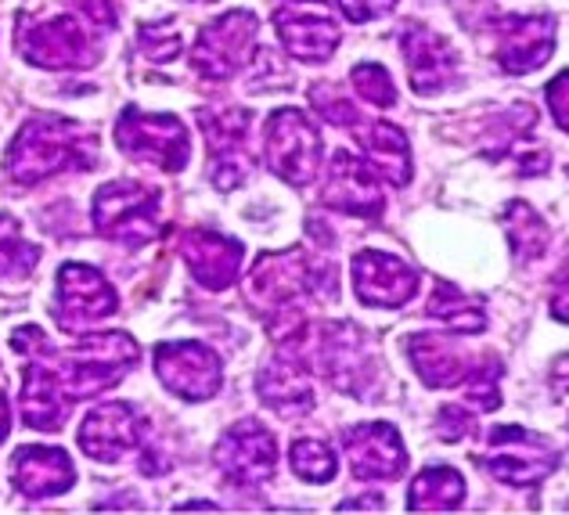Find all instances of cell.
Instances as JSON below:
<instances>
[{
  "mask_svg": "<svg viewBox=\"0 0 569 515\" xmlns=\"http://www.w3.org/2000/svg\"><path fill=\"white\" fill-rule=\"evenodd\" d=\"M213 458H217V468L234 487H257V483L274 476L278 444L271 429L260 426L257 418H242L220 436Z\"/></svg>",
  "mask_w": 569,
  "mask_h": 515,
  "instance_id": "7c38bea8",
  "label": "cell"
},
{
  "mask_svg": "<svg viewBox=\"0 0 569 515\" xmlns=\"http://www.w3.org/2000/svg\"><path fill=\"white\" fill-rule=\"evenodd\" d=\"M267 166L284 185L307 188L321 166V133L299 109H278L263 130Z\"/></svg>",
  "mask_w": 569,
  "mask_h": 515,
  "instance_id": "8992f818",
  "label": "cell"
},
{
  "mask_svg": "<svg viewBox=\"0 0 569 515\" xmlns=\"http://www.w3.org/2000/svg\"><path fill=\"white\" fill-rule=\"evenodd\" d=\"M551 386H556V393H569V354L551 365Z\"/></svg>",
  "mask_w": 569,
  "mask_h": 515,
  "instance_id": "8d00e7d4",
  "label": "cell"
},
{
  "mask_svg": "<svg viewBox=\"0 0 569 515\" xmlns=\"http://www.w3.org/2000/svg\"><path fill=\"white\" fill-rule=\"evenodd\" d=\"M159 188L138 185V180H112L101 185L91 202L94 231L119 246H148L159 231Z\"/></svg>",
  "mask_w": 569,
  "mask_h": 515,
  "instance_id": "7a4b0ae2",
  "label": "cell"
},
{
  "mask_svg": "<svg viewBox=\"0 0 569 515\" xmlns=\"http://www.w3.org/2000/svg\"><path fill=\"white\" fill-rule=\"evenodd\" d=\"M257 393H260V400L271 407V412H278L281 418H303L313 407V389L303 375V365L289 354L271 360V365L260 372Z\"/></svg>",
  "mask_w": 569,
  "mask_h": 515,
  "instance_id": "603a6c76",
  "label": "cell"
},
{
  "mask_svg": "<svg viewBox=\"0 0 569 515\" xmlns=\"http://www.w3.org/2000/svg\"><path fill=\"white\" fill-rule=\"evenodd\" d=\"M403 350H408L418 378H422L429 389L458 386L461 378H469L476 368V360H469V354L461 350L451 336H443V331H418V336H408L403 339Z\"/></svg>",
  "mask_w": 569,
  "mask_h": 515,
  "instance_id": "44dd1931",
  "label": "cell"
},
{
  "mask_svg": "<svg viewBox=\"0 0 569 515\" xmlns=\"http://www.w3.org/2000/svg\"><path fill=\"white\" fill-rule=\"evenodd\" d=\"M400 51H403V58H408L415 95L429 98V95H440V90H447L455 83L458 55H455L451 43L432 33V29L408 26L400 33Z\"/></svg>",
  "mask_w": 569,
  "mask_h": 515,
  "instance_id": "e0dca14e",
  "label": "cell"
},
{
  "mask_svg": "<svg viewBox=\"0 0 569 515\" xmlns=\"http://www.w3.org/2000/svg\"><path fill=\"white\" fill-rule=\"evenodd\" d=\"M545 95H548V109L556 116V123L569 133V69L548 83Z\"/></svg>",
  "mask_w": 569,
  "mask_h": 515,
  "instance_id": "836d02e7",
  "label": "cell"
},
{
  "mask_svg": "<svg viewBox=\"0 0 569 515\" xmlns=\"http://www.w3.org/2000/svg\"><path fill=\"white\" fill-rule=\"evenodd\" d=\"M116 145L130 159H144L159 166L162 174H181L191 156V141L181 119L167 112H141L138 105H127L123 116H119Z\"/></svg>",
  "mask_w": 569,
  "mask_h": 515,
  "instance_id": "277c9868",
  "label": "cell"
},
{
  "mask_svg": "<svg viewBox=\"0 0 569 515\" xmlns=\"http://www.w3.org/2000/svg\"><path fill=\"white\" fill-rule=\"evenodd\" d=\"M347 458L357 479H400L408 468V450L400 444V433L389 422H365L342 436Z\"/></svg>",
  "mask_w": 569,
  "mask_h": 515,
  "instance_id": "9a60e30c",
  "label": "cell"
},
{
  "mask_svg": "<svg viewBox=\"0 0 569 515\" xmlns=\"http://www.w3.org/2000/svg\"><path fill=\"white\" fill-rule=\"evenodd\" d=\"M501 33L498 62L508 72H530L541 69L551 51H556V14H505L493 22Z\"/></svg>",
  "mask_w": 569,
  "mask_h": 515,
  "instance_id": "2e32d148",
  "label": "cell"
},
{
  "mask_svg": "<svg viewBox=\"0 0 569 515\" xmlns=\"http://www.w3.org/2000/svg\"><path fill=\"white\" fill-rule=\"evenodd\" d=\"M353 293L368 307H403L418 293V270L400 256L361 249L353 256Z\"/></svg>",
  "mask_w": 569,
  "mask_h": 515,
  "instance_id": "4fadbf2b",
  "label": "cell"
},
{
  "mask_svg": "<svg viewBox=\"0 0 569 515\" xmlns=\"http://www.w3.org/2000/svg\"><path fill=\"white\" fill-rule=\"evenodd\" d=\"M181 256L194 281L206 285L209 293H220L234 285L238 267H242V241L223 238L213 231H188L181 238Z\"/></svg>",
  "mask_w": 569,
  "mask_h": 515,
  "instance_id": "7402d4cb",
  "label": "cell"
},
{
  "mask_svg": "<svg viewBox=\"0 0 569 515\" xmlns=\"http://www.w3.org/2000/svg\"><path fill=\"white\" fill-rule=\"evenodd\" d=\"M144 422L127 404H104L91 412L80 426V450L94 462H123L130 450L141 447Z\"/></svg>",
  "mask_w": 569,
  "mask_h": 515,
  "instance_id": "ac0fdd59",
  "label": "cell"
},
{
  "mask_svg": "<svg viewBox=\"0 0 569 515\" xmlns=\"http://www.w3.org/2000/svg\"><path fill=\"white\" fill-rule=\"evenodd\" d=\"M11 479L22 497L29 502H43V497L69 494L77 483V468H72L69 454L62 447H22L11 458Z\"/></svg>",
  "mask_w": 569,
  "mask_h": 515,
  "instance_id": "ffe728a7",
  "label": "cell"
},
{
  "mask_svg": "<svg viewBox=\"0 0 569 515\" xmlns=\"http://www.w3.org/2000/svg\"><path fill=\"white\" fill-rule=\"evenodd\" d=\"M479 465L505 479L508 487H533L545 476L556 473L559 465V450L551 447L541 436H533L530 429L519 426H498L490 429V447L487 454L476 458Z\"/></svg>",
  "mask_w": 569,
  "mask_h": 515,
  "instance_id": "ba28073f",
  "label": "cell"
},
{
  "mask_svg": "<svg viewBox=\"0 0 569 515\" xmlns=\"http://www.w3.org/2000/svg\"><path fill=\"white\" fill-rule=\"evenodd\" d=\"M138 357L141 346L127 331H94V336H87L69 354L66 372L62 368L58 372H62L72 400H80V397H98V393L116 386L119 378L138 365Z\"/></svg>",
  "mask_w": 569,
  "mask_h": 515,
  "instance_id": "3957f363",
  "label": "cell"
},
{
  "mask_svg": "<svg viewBox=\"0 0 569 515\" xmlns=\"http://www.w3.org/2000/svg\"><path fill=\"white\" fill-rule=\"evenodd\" d=\"M426 310H429V317H437V321H443L451 331H469V336H476V331L487 328V310L479 307L476 299L461 296L455 285H447V281H437Z\"/></svg>",
  "mask_w": 569,
  "mask_h": 515,
  "instance_id": "484cf974",
  "label": "cell"
},
{
  "mask_svg": "<svg viewBox=\"0 0 569 515\" xmlns=\"http://www.w3.org/2000/svg\"><path fill=\"white\" fill-rule=\"evenodd\" d=\"M260 19L252 11H228L202 26L199 40H194L191 66L206 80H231L242 69L252 51H257Z\"/></svg>",
  "mask_w": 569,
  "mask_h": 515,
  "instance_id": "52a82bcc",
  "label": "cell"
},
{
  "mask_svg": "<svg viewBox=\"0 0 569 515\" xmlns=\"http://www.w3.org/2000/svg\"><path fill=\"white\" fill-rule=\"evenodd\" d=\"M58 303H54V321L66 331H83L104 317L116 314V289L101 270L87 264H66L58 270Z\"/></svg>",
  "mask_w": 569,
  "mask_h": 515,
  "instance_id": "8fae6325",
  "label": "cell"
},
{
  "mask_svg": "<svg viewBox=\"0 0 569 515\" xmlns=\"http://www.w3.org/2000/svg\"><path fill=\"white\" fill-rule=\"evenodd\" d=\"M321 202L328 209H336V214H350V217H379L386 206L376 170L357 156H350V151H336L332 156Z\"/></svg>",
  "mask_w": 569,
  "mask_h": 515,
  "instance_id": "5bb4252c",
  "label": "cell"
},
{
  "mask_svg": "<svg viewBox=\"0 0 569 515\" xmlns=\"http://www.w3.org/2000/svg\"><path fill=\"white\" fill-rule=\"evenodd\" d=\"M551 317L569 325V270L562 275V289L556 293V299H551Z\"/></svg>",
  "mask_w": 569,
  "mask_h": 515,
  "instance_id": "d590c367",
  "label": "cell"
},
{
  "mask_svg": "<svg viewBox=\"0 0 569 515\" xmlns=\"http://www.w3.org/2000/svg\"><path fill=\"white\" fill-rule=\"evenodd\" d=\"M336 4L350 22H371V19H382L386 11H393L397 0H336Z\"/></svg>",
  "mask_w": 569,
  "mask_h": 515,
  "instance_id": "d6a6232c",
  "label": "cell"
},
{
  "mask_svg": "<svg viewBox=\"0 0 569 515\" xmlns=\"http://www.w3.org/2000/svg\"><path fill=\"white\" fill-rule=\"evenodd\" d=\"M19 51L37 69H87L101 58V48L72 14L19 19Z\"/></svg>",
  "mask_w": 569,
  "mask_h": 515,
  "instance_id": "5b68a950",
  "label": "cell"
},
{
  "mask_svg": "<svg viewBox=\"0 0 569 515\" xmlns=\"http://www.w3.org/2000/svg\"><path fill=\"white\" fill-rule=\"evenodd\" d=\"M350 83H353L357 95H361L368 105H376V109H393L397 105V87H393V80H389V72L376 62L353 66Z\"/></svg>",
  "mask_w": 569,
  "mask_h": 515,
  "instance_id": "f546056e",
  "label": "cell"
},
{
  "mask_svg": "<svg viewBox=\"0 0 569 515\" xmlns=\"http://www.w3.org/2000/svg\"><path fill=\"white\" fill-rule=\"evenodd\" d=\"M40 264V246L22 238V227L11 214H0V278L22 281Z\"/></svg>",
  "mask_w": 569,
  "mask_h": 515,
  "instance_id": "83f0119b",
  "label": "cell"
},
{
  "mask_svg": "<svg viewBox=\"0 0 569 515\" xmlns=\"http://www.w3.org/2000/svg\"><path fill=\"white\" fill-rule=\"evenodd\" d=\"M69 404H72V393L66 386L62 372L33 354V360H29V368L22 375V397H19L22 422L29 429L54 433V429H62Z\"/></svg>",
  "mask_w": 569,
  "mask_h": 515,
  "instance_id": "d6986e66",
  "label": "cell"
},
{
  "mask_svg": "<svg viewBox=\"0 0 569 515\" xmlns=\"http://www.w3.org/2000/svg\"><path fill=\"white\" fill-rule=\"evenodd\" d=\"M505 235H508V246H512V256L519 264H530L548 249V227L541 217L533 214V206H527V202L508 206Z\"/></svg>",
  "mask_w": 569,
  "mask_h": 515,
  "instance_id": "4316f807",
  "label": "cell"
},
{
  "mask_svg": "<svg viewBox=\"0 0 569 515\" xmlns=\"http://www.w3.org/2000/svg\"><path fill=\"white\" fill-rule=\"evenodd\" d=\"M98 166V141L91 130H83L72 119L37 116L14 133L8 145L4 170L14 185H40L54 174L69 170H94Z\"/></svg>",
  "mask_w": 569,
  "mask_h": 515,
  "instance_id": "6da1fadb",
  "label": "cell"
},
{
  "mask_svg": "<svg viewBox=\"0 0 569 515\" xmlns=\"http://www.w3.org/2000/svg\"><path fill=\"white\" fill-rule=\"evenodd\" d=\"M156 375H159V383L170 393H177L181 400L199 404L220 393L223 365L206 343L184 339V343L156 346Z\"/></svg>",
  "mask_w": 569,
  "mask_h": 515,
  "instance_id": "9c48e42d",
  "label": "cell"
},
{
  "mask_svg": "<svg viewBox=\"0 0 569 515\" xmlns=\"http://www.w3.org/2000/svg\"><path fill=\"white\" fill-rule=\"evenodd\" d=\"M83 19L98 26V29H116L119 14H116V0H77Z\"/></svg>",
  "mask_w": 569,
  "mask_h": 515,
  "instance_id": "e575fe53",
  "label": "cell"
},
{
  "mask_svg": "<svg viewBox=\"0 0 569 515\" xmlns=\"http://www.w3.org/2000/svg\"><path fill=\"white\" fill-rule=\"evenodd\" d=\"M353 133L361 148L368 151V166L376 170L379 177H386L389 185L403 188L411 180V145L403 138V130L393 127V123H365V119H357L353 123Z\"/></svg>",
  "mask_w": 569,
  "mask_h": 515,
  "instance_id": "cb8c5ba5",
  "label": "cell"
},
{
  "mask_svg": "<svg viewBox=\"0 0 569 515\" xmlns=\"http://www.w3.org/2000/svg\"><path fill=\"white\" fill-rule=\"evenodd\" d=\"M472 429H476V418L466 412V407H443L440 418H437V433H440V440H447V444L466 440Z\"/></svg>",
  "mask_w": 569,
  "mask_h": 515,
  "instance_id": "1f68e13d",
  "label": "cell"
},
{
  "mask_svg": "<svg viewBox=\"0 0 569 515\" xmlns=\"http://www.w3.org/2000/svg\"><path fill=\"white\" fill-rule=\"evenodd\" d=\"M8 429H11V418H8V400L0 397V440H8Z\"/></svg>",
  "mask_w": 569,
  "mask_h": 515,
  "instance_id": "74e56055",
  "label": "cell"
},
{
  "mask_svg": "<svg viewBox=\"0 0 569 515\" xmlns=\"http://www.w3.org/2000/svg\"><path fill=\"white\" fill-rule=\"evenodd\" d=\"M202 4H209V0H202Z\"/></svg>",
  "mask_w": 569,
  "mask_h": 515,
  "instance_id": "f35d334b",
  "label": "cell"
},
{
  "mask_svg": "<svg viewBox=\"0 0 569 515\" xmlns=\"http://www.w3.org/2000/svg\"><path fill=\"white\" fill-rule=\"evenodd\" d=\"M274 29L296 62H328L342 40L325 0H284L274 11Z\"/></svg>",
  "mask_w": 569,
  "mask_h": 515,
  "instance_id": "30bf717a",
  "label": "cell"
},
{
  "mask_svg": "<svg viewBox=\"0 0 569 515\" xmlns=\"http://www.w3.org/2000/svg\"><path fill=\"white\" fill-rule=\"evenodd\" d=\"M292 473L303 483H332L336 479V450L321 440H296L289 450Z\"/></svg>",
  "mask_w": 569,
  "mask_h": 515,
  "instance_id": "f1b7e54d",
  "label": "cell"
},
{
  "mask_svg": "<svg viewBox=\"0 0 569 515\" xmlns=\"http://www.w3.org/2000/svg\"><path fill=\"white\" fill-rule=\"evenodd\" d=\"M138 48H141V55L148 58V62L167 66V62H173L177 55H181V37H177V29H173L170 19H162V22L138 29Z\"/></svg>",
  "mask_w": 569,
  "mask_h": 515,
  "instance_id": "4dcf8cb0",
  "label": "cell"
},
{
  "mask_svg": "<svg viewBox=\"0 0 569 515\" xmlns=\"http://www.w3.org/2000/svg\"><path fill=\"white\" fill-rule=\"evenodd\" d=\"M466 502V479L455 468H426L418 473L411 491H408V508L411 512H455Z\"/></svg>",
  "mask_w": 569,
  "mask_h": 515,
  "instance_id": "d4e9b609",
  "label": "cell"
}]
</instances>
